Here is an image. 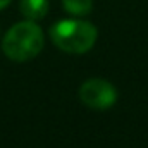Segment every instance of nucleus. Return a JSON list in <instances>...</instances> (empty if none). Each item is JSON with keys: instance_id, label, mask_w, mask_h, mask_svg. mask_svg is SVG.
I'll return each mask as SVG.
<instances>
[{"instance_id": "f03ea898", "label": "nucleus", "mask_w": 148, "mask_h": 148, "mask_svg": "<svg viewBox=\"0 0 148 148\" xmlns=\"http://www.w3.org/2000/svg\"><path fill=\"white\" fill-rule=\"evenodd\" d=\"M98 36L97 28L83 19H64L50 28V38L57 48L67 53H86Z\"/></svg>"}, {"instance_id": "423d86ee", "label": "nucleus", "mask_w": 148, "mask_h": 148, "mask_svg": "<svg viewBox=\"0 0 148 148\" xmlns=\"http://www.w3.org/2000/svg\"><path fill=\"white\" fill-rule=\"evenodd\" d=\"M10 2H12V0H0V10H2V9H5Z\"/></svg>"}, {"instance_id": "f257e3e1", "label": "nucleus", "mask_w": 148, "mask_h": 148, "mask_svg": "<svg viewBox=\"0 0 148 148\" xmlns=\"http://www.w3.org/2000/svg\"><path fill=\"white\" fill-rule=\"evenodd\" d=\"M43 31L35 21H23L14 24L3 36L2 50L14 62H26L35 59L43 48Z\"/></svg>"}, {"instance_id": "7ed1b4c3", "label": "nucleus", "mask_w": 148, "mask_h": 148, "mask_svg": "<svg viewBox=\"0 0 148 148\" xmlns=\"http://www.w3.org/2000/svg\"><path fill=\"white\" fill-rule=\"evenodd\" d=\"M79 100L90 109L105 110L117 102V91L105 79H88L79 88Z\"/></svg>"}, {"instance_id": "39448f33", "label": "nucleus", "mask_w": 148, "mask_h": 148, "mask_svg": "<svg viewBox=\"0 0 148 148\" xmlns=\"http://www.w3.org/2000/svg\"><path fill=\"white\" fill-rule=\"evenodd\" d=\"M62 5L73 16H86L93 9V0H62Z\"/></svg>"}, {"instance_id": "20e7f679", "label": "nucleus", "mask_w": 148, "mask_h": 148, "mask_svg": "<svg viewBox=\"0 0 148 148\" xmlns=\"http://www.w3.org/2000/svg\"><path fill=\"white\" fill-rule=\"evenodd\" d=\"M21 14L28 21L43 19L48 12V0H21L19 2Z\"/></svg>"}]
</instances>
